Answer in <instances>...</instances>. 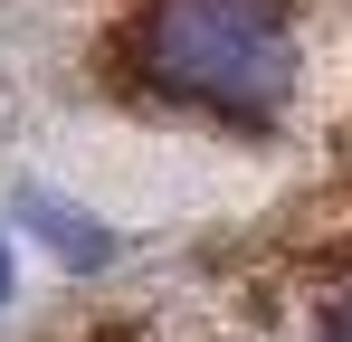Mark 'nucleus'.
Masks as SVG:
<instances>
[{"mask_svg":"<svg viewBox=\"0 0 352 342\" xmlns=\"http://www.w3.org/2000/svg\"><path fill=\"white\" fill-rule=\"evenodd\" d=\"M124 67L153 105L267 133L295 95V0H143Z\"/></svg>","mask_w":352,"mask_h":342,"instance_id":"1","label":"nucleus"},{"mask_svg":"<svg viewBox=\"0 0 352 342\" xmlns=\"http://www.w3.org/2000/svg\"><path fill=\"white\" fill-rule=\"evenodd\" d=\"M324 342H352V304H343V314H333V333H324Z\"/></svg>","mask_w":352,"mask_h":342,"instance_id":"2","label":"nucleus"},{"mask_svg":"<svg viewBox=\"0 0 352 342\" xmlns=\"http://www.w3.org/2000/svg\"><path fill=\"white\" fill-rule=\"evenodd\" d=\"M0 304H10V238H0Z\"/></svg>","mask_w":352,"mask_h":342,"instance_id":"3","label":"nucleus"}]
</instances>
